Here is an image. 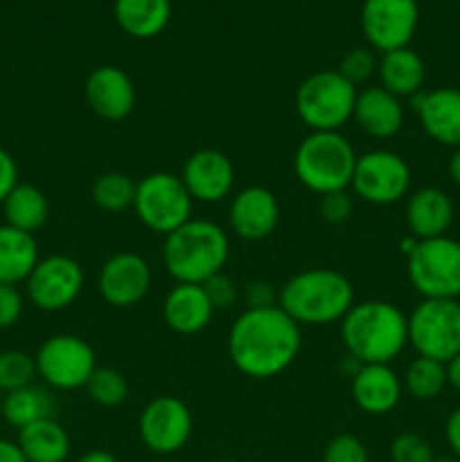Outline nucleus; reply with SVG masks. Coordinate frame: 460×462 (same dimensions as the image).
<instances>
[{"label":"nucleus","instance_id":"28","mask_svg":"<svg viewBox=\"0 0 460 462\" xmlns=\"http://www.w3.org/2000/svg\"><path fill=\"white\" fill-rule=\"evenodd\" d=\"M5 224L23 233L34 235L50 217V203L36 185L18 183L3 201Z\"/></svg>","mask_w":460,"mask_h":462},{"label":"nucleus","instance_id":"35","mask_svg":"<svg viewBox=\"0 0 460 462\" xmlns=\"http://www.w3.org/2000/svg\"><path fill=\"white\" fill-rule=\"evenodd\" d=\"M392 462H433V449L418 433H401L391 447Z\"/></svg>","mask_w":460,"mask_h":462},{"label":"nucleus","instance_id":"5","mask_svg":"<svg viewBox=\"0 0 460 462\" xmlns=\"http://www.w3.org/2000/svg\"><path fill=\"white\" fill-rule=\"evenodd\" d=\"M356 152L338 131H311L296 149L293 171L307 189L316 194L343 192L352 185Z\"/></svg>","mask_w":460,"mask_h":462},{"label":"nucleus","instance_id":"36","mask_svg":"<svg viewBox=\"0 0 460 462\" xmlns=\"http://www.w3.org/2000/svg\"><path fill=\"white\" fill-rule=\"evenodd\" d=\"M323 462H368V449L356 436L341 433L325 447Z\"/></svg>","mask_w":460,"mask_h":462},{"label":"nucleus","instance_id":"45","mask_svg":"<svg viewBox=\"0 0 460 462\" xmlns=\"http://www.w3.org/2000/svg\"><path fill=\"white\" fill-rule=\"evenodd\" d=\"M77 462H120V460H117L113 454H108V451L95 449V451H88V454L81 456Z\"/></svg>","mask_w":460,"mask_h":462},{"label":"nucleus","instance_id":"34","mask_svg":"<svg viewBox=\"0 0 460 462\" xmlns=\"http://www.w3.org/2000/svg\"><path fill=\"white\" fill-rule=\"evenodd\" d=\"M377 68L379 61L377 57H374L373 48H352L350 52L343 57L338 72H341L352 86H359L365 84V81L377 72Z\"/></svg>","mask_w":460,"mask_h":462},{"label":"nucleus","instance_id":"2","mask_svg":"<svg viewBox=\"0 0 460 462\" xmlns=\"http://www.w3.org/2000/svg\"><path fill=\"white\" fill-rule=\"evenodd\" d=\"M341 337L352 359L361 365H388L409 346V319L392 302H354L341 320Z\"/></svg>","mask_w":460,"mask_h":462},{"label":"nucleus","instance_id":"26","mask_svg":"<svg viewBox=\"0 0 460 462\" xmlns=\"http://www.w3.org/2000/svg\"><path fill=\"white\" fill-rule=\"evenodd\" d=\"M113 16L120 30L133 39H153L171 18V0H115Z\"/></svg>","mask_w":460,"mask_h":462},{"label":"nucleus","instance_id":"12","mask_svg":"<svg viewBox=\"0 0 460 462\" xmlns=\"http://www.w3.org/2000/svg\"><path fill=\"white\" fill-rule=\"evenodd\" d=\"M418 23V0H363L361 7V30L365 41L382 54L409 48Z\"/></svg>","mask_w":460,"mask_h":462},{"label":"nucleus","instance_id":"31","mask_svg":"<svg viewBox=\"0 0 460 462\" xmlns=\"http://www.w3.org/2000/svg\"><path fill=\"white\" fill-rule=\"evenodd\" d=\"M135 185L131 176L122 171H106L97 176L93 183V201L99 210L106 212H122L133 208L135 201Z\"/></svg>","mask_w":460,"mask_h":462},{"label":"nucleus","instance_id":"49","mask_svg":"<svg viewBox=\"0 0 460 462\" xmlns=\"http://www.w3.org/2000/svg\"><path fill=\"white\" fill-rule=\"evenodd\" d=\"M221 462H235V460H221Z\"/></svg>","mask_w":460,"mask_h":462},{"label":"nucleus","instance_id":"20","mask_svg":"<svg viewBox=\"0 0 460 462\" xmlns=\"http://www.w3.org/2000/svg\"><path fill=\"white\" fill-rule=\"evenodd\" d=\"M401 388L404 383L400 382L395 370H391V365H361L352 379V400L363 413L386 415L400 404Z\"/></svg>","mask_w":460,"mask_h":462},{"label":"nucleus","instance_id":"44","mask_svg":"<svg viewBox=\"0 0 460 462\" xmlns=\"http://www.w3.org/2000/svg\"><path fill=\"white\" fill-rule=\"evenodd\" d=\"M446 382L460 393V355H455L454 359L446 364Z\"/></svg>","mask_w":460,"mask_h":462},{"label":"nucleus","instance_id":"13","mask_svg":"<svg viewBox=\"0 0 460 462\" xmlns=\"http://www.w3.org/2000/svg\"><path fill=\"white\" fill-rule=\"evenodd\" d=\"M84 289V271L79 262L68 255H50L39 260L25 280V291L32 305L41 311H61L79 298Z\"/></svg>","mask_w":460,"mask_h":462},{"label":"nucleus","instance_id":"29","mask_svg":"<svg viewBox=\"0 0 460 462\" xmlns=\"http://www.w3.org/2000/svg\"><path fill=\"white\" fill-rule=\"evenodd\" d=\"M54 397L50 395V391L41 386H25L21 391L7 393L3 400V415L7 420V424H12L14 429H25L30 424L41 422V420L54 418Z\"/></svg>","mask_w":460,"mask_h":462},{"label":"nucleus","instance_id":"19","mask_svg":"<svg viewBox=\"0 0 460 462\" xmlns=\"http://www.w3.org/2000/svg\"><path fill=\"white\" fill-rule=\"evenodd\" d=\"M413 108L424 134L445 147H460V90L436 88L418 93Z\"/></svg>","mask_w":460,"mask_h":462},{"label":"nucleus","instance_id":"43","mask_svg":"<svg viewBox=\"0 0 460 462\" xmlns=\"http://www.w3.org/2000/svg\"><path fill=\"white\" fill-rule=\"evenodd\" d=\"M0 462H27V458L21 447H18V442L0 438Z\"/></svg>","mask_w":460,"mask_h":462},{"label":"nucleus","instance_id":"42","mask_svg":"<svg viewBox=\"0 0 460 462\" xmlns=\"http://www.w3.org/2000/svg\"><path fill=\"white\" fill-rule=\"evenodd\" d=\"M445 436H446V445L451 447L454 456L460 460V406L449 415V420H446Z\"/></svg>","mask_w":460,"mask_h":462},{"label":"nucleus","instance_id":"4","mask_svg":"<svg viewBox=\"0 0 460 462\" xmlns=\"http://www.w3.org/2000/svg\"><path fill=\"white\" fill-rule=\"evenodd\" d=\"M354 305L350 280L334 269H309L293 275L278 293V307L298 325H329L343 320Z\"/></svg>","mask_w":460,"mask_h":462},{"label":"nucleus","instance_id":"47","mask_svg":"<svg viewBox=\"0 0 460 462\" xmlns=\"http://www.w3.org/2000/svg\"><path fill=\"white\" fill-rule=\"evenodd\" d=\"M433 462H460L458 458H437V460H433Z\"/></svg>","mask_w":460,"mask_h":462},{"label":"nucleus","instance_id":"3","mask_svg":"<svg viewBox=\"0 0 460 462\" xmlns=\"http://www.w3.org/2000/svg\"><path fill=\"white\" fill-rule=\"evenodd\" d=\"M228 235L206 219H189L165 237L162 262L176 284H203L228 262Z\"/></svg>","mask_w":460,"mask_h":462},{"label":"nucleus","instance_id":"18","mask_svg":"<svg viewBox=\"0 0 460 462\" xmlns=\"http://www.w3.org/2000/svg\"><path fill=\"white\" fill-rule=\"evenodd\" d=\"M280 221V203L271 189L251 185L242 189L230 203V226L235 235L246 242L266 239Z\"/></svg>","mask_w":460,"mask_h":462},{"label":"nucleus","instance_id":"50","mask_svg":"<svg viewBox=\"0 0 460 462\" xmlns=\"http://www.w3.org/2000/svg\"><path fill=\"white\" fill-rule=\"evenodd\" d=\"M458 3H460V0H458Z\"/></svg>","mask_w":460,"mask_h":462},{"label":"nucleus","instance_id":"38","mask_svg":"<svg viewBox=\"0 0 460 462\" xmlns=\"http://www.w3.org/2000/svg\"><path fill=\"white\" fill-rule=\"evenodd\" d=\"M318 212L327 224H343V221L350 219L352 215V199L350 194L343 189V192H329L320 197Z\"/></svg>","mask_w":460,"mask_h":462},{"label":"nucleus","instance_id":"14","mask_svg":"<svg viewBox=\"0 0 460 462\" xmlns=\"http://www.w3.org/2000/svg\"><path fill=\"white\" fill-rule=\"evenodd\" d=\"M192 413L185 402L161 395L144 406L140 415V438L153 454H176L192 436Z\"/></svg>","mask_w":460,"mask_h":462},{"label":"nucleus","instance_id":"17","mask_svg":"<svg viewBox=\"0 0 460 462\" xmlns=\"http://www.w3.org/2000/svg\"><path fill=\"white\" fill-rule=\"evenodd\" d=\"M84 95L95 116L108 122L124 120L135 106L133 81L117 66L95 68L86 79Z\"/></svg>","mask_w":460,"mask_h":462},{"label":"nucleus","instance_id":"10","mask_svg":"<svg viewBox=\"0 0 460 462\" xmlns=\"http://www.w3.org/2000/svg\"><path fill=\"white\" fill-rule=\"evenodd\" d=\"M36 374L57 391H77L88 383L95 373V352L75 334L50 337L34 356Z\"/></svg>","mask_w":460,"mask_h":462},{"label":"nucleus","instance_id":"37","mask_svg":"<svg viewBox=\"0 0 460 462\" xmlns=\"http://www.w3.org/2000/svg\"><path fill=\"white\" fill-rule=\"evenodd\" d=\"M201 287L206 289V293H207V298H210L215 311L228 310V307L235 305V300H237V287H235V282L228 278V275H224V271L216 275H212L210 280H206Z\"/></svg>","mask_w":460,"mask_h":462},{"label":"nucleus","instance_id":"30","mask_svg":"<svg viewBox=\"0 0 460 462\" xmlns=\"http://www.w3.org/2000/svg\"><path fill=\"white\" fill-rule=\"evenodd\" d=\"M446 364H440L436 359L418 356L413 364L406 368L404 388L419 402L436 400L446 386Z\"/></svg>","mask_w":460,"mask_h":462},{"label":"nucleus","instance_id":"7","mask_svg":"<svg viewBox=\"0 0 460 462\" xmlns=\"http://www.w3.org/2000/svg\"><path fill=\"white\" fill-rule=\"evenodd\" d=\"M356 86L338 70H320L307 77L296 93V111L311 131H338L352 116Z\"/></svg>","mask_w":460,"mask_h":462},{"label":"nucleus","instance_id":"41","mask_svg":"<svg viewBox=\"0 0 460 462\" xmlns=\"http://www.w3.org/2000/svg\"><path fill=\"white\" fill-rule=\"evenodd\" d=\"M271 305H278V293H273L269 282H253L248 287V307H271Z\"/></svg>","mask_w":460,"mask_h":462},{"label":"nucleus","instance_id":"22","mask_svg":"<svg viewBox=\"0 0 460 462\" xmlns=\"http://www.w3.org/2000/svg\"><path fill=\"white\" fill-rule=\"evenodd\" d=\"M215 307L201 284H176L165 298L162 316L179 334H198L210 325Z\"/></svg>","mask_w":460,"mask_h":462},{"label":"nucleus","instance_id":"48","mask_svg":"<svg viewBox=\"0 0 460 462\" xmlns=\"http://www.w3.org/2000/svg\"><path fill=\"white\" fill-rule=\"evenodd\" d=\"M3 400H5V393L0 391V411H3Z\"/></svg>","mask_w":460,"mask_h":462},{"label":"nucleus","instance_id":"23","mask_svg":"<svg viewBox=\"0 0 460 462\" xmlns=\"http://www.w3.org/2000/svg\"><path fill=\"white\" fill-rule=\"evenodd\" d=\"M454 221V203L437 188H422L406 203V224L415 239L442 237Z\"/></svg>","mask_w":460,"mask_h":462},{"label":"nucleus","instance_id":"11","mask_svg":"<svg viewBox=\"0 0 460 462\" xmlns=\"http://www.w3.org/2000/svg\"><path fill=\"white\" fill-rule=\"evenodd\" d=\"M352 188L363 201L374 206H391L409 194L410 167L400 153L374 149L356 158Z\"/></svg>","mask_w":460,"mask_h":462},{"label":"nucleus","instance_id":"21","mask_svg":"<svg viewBox=\"0 0 460 462\" xmlns=\"http://www.w3.org/2000/svg\"><path fill=\"white\" fill-rule=\"evenodd\" d=\"M352 117L370 138L386 140L392 138L404 125V108H401L400 97L383 90L382 86H373L356 95Z\"/></svg>","mask_w":460,"mask_h":462},{"label":"nucleus","instance_id":"39","mask_svg":"<svg viewBox=\"0 0 460 462\" xmlns=\"http://www.w3.org/2000/svg\"><path fill=\"white\" fill-rule=\"evenodd\" d=\"M23 314V293L12 284H0V329H9Z\"/></svg>","mask_w":460,"mask_h":462},{"label":"nucleus","instance_id":"1","mask_svg":"<svg viewBox=\"0 0 460 462\" xmlns=\"http://www.w3.org/2000/svg\"><path fill=\"white\" fill-rule=\"evenodd\" d=\"M300 347V325L278 305L248 307L228 334L230 361L251 379H271L284 373Z\"/></svg>","mask_w":460,"mask_h":462},{"label":"nucleus","instance_id":"24","mask_svg":"<svg viewBox=\"0 0 460 462\" xmlns=\"http://www.w3.org/2000/svg\"><path fill=\"white\" fill-rule=\"evenodd\" d=\"M377 72L382 79V88L395 97H415L418 93H422L424 79H427V66H424L422 57L410 48L382 54Z\"/></svg>","mask_w":460,"mask_h":462},{"label":"nucleus","instance_id":"27","mask_svg":"<svg viewBox=\"0 0 460 462\" xmlns=\"http://www.w3.org/2000/svg\"><path fill=\"white\" fill-rule=\"evenodd\" d=\"M16 442L27 462H66L70 454L68 431L54 418L21 429Z\"/></svg>","mask_w":460,"mask_h":462},{"label":"nucleus","instance_id":"32","mask_svg":"<svg viewBox=\"0 0 460 462\" xmlns=\"http://www.w3.org/2000/svg\"><path fill=\"white\" fill-rule=\"evenodd\" d=\"M84 388L90 400L104 409L120 406L129 395V383H126L124 374L115 368H95Z\"/></svg>","mask_w":460,"mask_h":462},{"label":"nucleus","instance_id":"33","mask_svg":"<svg viewBox=\"0 0 460 462\" xmlns=\"http://www.w3.org/2000/svg\"><path fill=\"white\" fill-rule=\"evenodd\" d=\"M36 377V361L27 352L5 350L0 352V391L7 393L21 391L32 386Z\"/></svg>","mask_w":460,"mask_h":462},{"label":"nucleus","instance_id":"9","mask_svg":"<svg viewBox=\"0 0 460 462\" xmlns=\"http://www.w3.org/2000/svg\"><path fill=\"white\" fill-rule=\"evenodd\" d=\"M409 343L418 356L449 364L455 355H460V302H419L409 316Z\"/></svg>","mask_w":460,"mask_h":462},{"label":"nucleus","instance_id":"8","mask_svg":"<svg viewBox=\"0 0 460 462\" xmlns=\"http://www.w3.org/2000/svg\"><path fill=\"white\" fill-rule=\"evenodd\" d=\"M192 203L183 180L170 171H153L135 185V215L149 230L165 237L192 219Z\"/></svg>","mask_w":460,"mask_h":462},{"label":"nucleus","instance_id":"46","mask_svg":"<svg viewBox=\"0 0 460 462\" xmlns=\"http://www.w3.org/2000/svg\"><path fill=\"white\" fill-rule=\"evenodd\" d=\"M449 174H451V179H454V183L460 188V147H455L454 153H451Z\"/></svg>","mask_w":460,"mask_h":462},{"label":"nucleus","instance_id":"16","mask_svg":"<svg viewBox=\"0 0 460 462\" xmlns=\"http://www.w3.org/2000/svg\"><path fill=\"white\" fill-rule=\"evenodd\" d=\"M180 180L189 197L201 203H219L235 185V167L225 153L216 149H201L185 161Z\"/></svg>","mask_w":460,"mask_h":462},{"label":"nucleus","instance_id":"40","mask_svg":"<svg viewBox=\"0 0 460 462\" xmlns=\"http://www.w3.org/2000/svg\"><path fill=\"white\" fill-rule=\"evenodd\" d=\"M18 185V165L14 161L12 153L7 149L0 147V206L7 199V194L12 192Z\"/></svg>","mask_w":460,"mask_h":462},{"label":"nucleus","instance_id":"25","mask_svg":"<svg viewBox=\"0 0 460 462\" xmlns=\"http://www.w3.org/2000/svg\"><path fill=\"white\" fill-rule=\"evenodd\" d=\"M39 244L34 235L12 226H0V284L18 287L39 264Z\"/></svg>","mask_w":460,"mask_h":462},{"label":"nucleus","instance_id":"6","mask_svg":"<svg viewBox=\"0 0 460 462\" xmlns=\"http://www.w3.org/2000/svg\"><path fill=\"white\" fill-rule=\"evenodd\" d=\"M409 257V280L424 300L460 298V242L446 237L415 239Z\"/></svg>","mask_w":460,"mask_h":462},{"label":"nucleus","instance_id":"15","mask_svg":"<svg viewBox=\"0 0 460 462\" xmlns=\"http://www.w3.org/2000/svg\"><path fill=\"white\" fill-rule=\"evenodd\" d=\"M152 287V266L138 253H115L104 262L97 275V289L113 307H133Z\"/></svg>","mask_w":460,"mask_h":462}]
</instances>
